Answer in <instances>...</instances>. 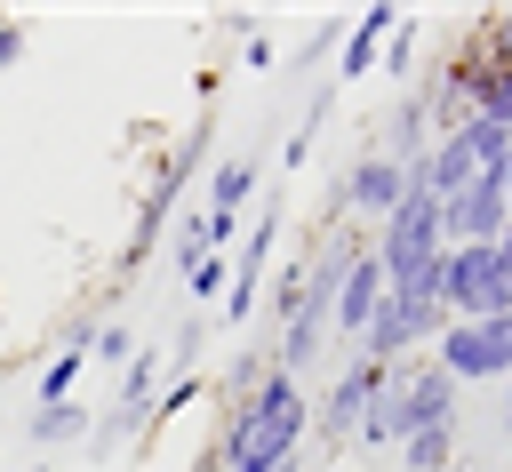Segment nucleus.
Segmentation results:
<instances>
[{"mask_svg":"<svg viewBox=\"0 0 512 472\" xmlns=\"http://www.w3.org/2000/svg\"><path fill=\"white\" fill-rule=\"evenodd\" d=\"M216 160V112H200L160 160H152V184H144V200H136V224H128V240H120V256H112V280H136L144 272V256L160 248V232L184 216V192H192V176Z\"/></svg>","mask_w":512,"mask_h":472,"instance_id":"obj_1","label":"nucleus"},{"mask_svg":"<svg viewBox=\"0 0 512 472\" xmlns=\"http://www.w3.org/2000/svg\"><path fill=\"white\" fill-rule=\"evenodd\" d=\"M440 200H432V184H424V160L416 168H400V208L376 224V240H368V256H376V272H384V288H432V264H440Z\"/></svg>","mask_w":512,"mask_h":472,"instance_id":"obj_2","label":"nucleus"},{"mask_svg":"<svg viewBox=\"0 0 512 472\" xmlns=\"http://www.w3.org/2000/svg\"><path fill=\"white\" fill-rule=\"evenodd\" d=\"M440 328H448V304H440L432 288H384L376 320L360 328V360L408 368V352H416V344H440Z\"/></svg>","mask_w":512,"mask_h":472,"instance_id":"obj_3","label":"nucleus"},{"mask_svg":"<svg viewBox=\"0 0 512 472\" xmlns=\"http://www.w3.org/2000/svg\"><path fill=\"white\" fill-rule=\"evenodd\" d=\"M432 296L448 304V320H496V312H512V264L496 248H440Z\"/></svg>","mask_w":512,"mask_h":472,"instance_id":"obj_4","label":"nucleus"},{"mask_svg":"<svg viewBox=\"0 0 512 472\" xmlns=\"http://www.w3.org/2000/svg\"><path fill=\"white\" fill-rule=\"evenodd\" d=\"M432 368L464 392V384H504L512 376V312L496 320H448L432 344Z\"/></svg>","mask_w":512,"mask_h":472,"instance_id":"obj_5","label":"nucleus"},{"mask_svg":"<svg viewBox=\"0 0 512 472\" xmlns=\"http://www.w3.org/2000/svg\"><path fill=\"white\" fill-rule=\"evenodd\" d=\"M400 208V168L376 152V144H360L352 160H344V176L328 184V200H320V232H344L352 216H368V224H384Z\"/></svg>","mask_w":512,"mask_h":472,"instance_id":"obj_6","label":"nucleus"},{"mask_svg":"<svg viewBox=\"0 0 512 472\" xmlns=\"http://www.w3.org/2000/svg\"><path fill=\"white\" fill-rule=\"evenodd\" d=\"M280 224H288V208H280V192H264V208L248 216L240 248L224 256V264H232V280H224V320H256L264 272H272V256H280Z\"/></svg>","mask_w":512,"mask_h":472,"instance_id":"obj_7","label":"nucleus"},{"mask_svg":"<svg viewBox=\"0 0 512 472\" xmlns=\"http://www.w3.org/2000/svg\"><path fill=\"white\" fill-rule=\"evenodd\" d=\"M384 376H392V368H376V360H360V352H352V360H344V368L328 376V400L312 408V440H320L328 456H336V448H344V440L360 432V416L376 408V392H384Z\"/></svg>","mask_w":512,"mask_h":472,"instance_id":"obj_8","label":"nucleus"},{"mask_svg":"<svg viewBox=\"0 0 512 472\" xmlns=\"http://www.w3.org/2000/svg\"><path fill=\"white\" fill-rule=\"evenodd\" d=\"M504 216H512L504 176H472L456 200H440V240L448 248H496L504 240Z\"/></svg>","mask_w":512,"mask_h":472,"instance_id":"obj_9","label":"nucleus"},{"mask_svg":"<svg viewBox=\"0 0 512 472\" xmlns=\"http://www.w3.org/2000/svg\"><path fill=\"white\" fill-rule=\"evenodd\" d=\"M376 304H384V272H376L368 240H360V256H352V272H344V288H336V304H328V328H336V336H360V328L376 320Z\"/></svg>","mask_w":512,"mask_h":472,"instance_id":"obj_10","label":"nucleus"},{"mask_svg":"<svg viewBox=\"0 0 512 472\" xmlns=\"http://www.w3.org/2000/svg\"><path fill=\"white\" fill-rule=\"evenodd\" d=\"M392 24H400V16H392V0H376V8H360V16L344 24V64H336V88H344V80H368V72H376V56H384Z\"/></svg>","mask_w":512,"mask_h":472,"instance_id":"obj_11","label":"nucleus"},{"mask_svg":"<svg viewBox=\"0 0 512 472\" xmlns=\"http://www.w3.org/2000/svg\"><path fill=\"white\" fill-rule=\"evenodd\" d=\"M256 200V152H224V160H208V216L216 224H240V208Z\"/></svg>","mask_w":512,"mask_h":472,"instance_id":"obj_12","label":"nucleus"},{"mask_svg":"<svg viewBox=\"0 0 512 472\" xmlns=\"http://www.w3.org/2000/svg\"><path fill=\"white\" fill-rule=\"evenodd\" d=\"M336 120V80H320L312 96H304V120L288 128V144H280V168H304L312 152H320V128Z\"/></svg>","mask_w":512,"mask_h":472,"instance_id":"obj_13","label":"nucleus"},{"mask_svg":"<svg viewBox=\"0 0 512 472\" xmlns=\"http://www.w3.org/2000/svg\"><path fill=\"white\" fill-rule=\"evenodd\" d=\"M88 424H96V416H88L80 400H56V408H32V416H24V440H32V448H80Z\"/></svg>","mask_w":512,"mask_h":472,"instance_id":"obj_14","label":"nucleus"},{"mask_svg":"<svg viewBox=\"0 0 512 472\" xmlns=\"http://www.w3.org/2000/svg\"><path fill=\"white\" fill-rule=\"evenodd\" d=\"M392 472H456V424L408 432V440H400V464H392Z\"/></svg>","mask_w":512,"mask_h":472,"instance_id":"obj_15","label":"nucleus"},{"mask_svg":"<svg viewBox=\"0 0 512 472\" xmlns=\"http://www.w3.org/2000/svg\"><path fill=\"white\" fill-rule=\"evenodd\" d=\"M416 40H424V24H416V16H400V24H392V40H384V56H376V72H384V80H400V88H416Z\"/></svg>","mask_w":512,"mask_h":472,"instance_id":"obj_16","label":"nucleus"},{"mask_svg":"<svg viewBox=\"0 0 512 472\" xmlns=\"http://www.w3.org/2000/svg\"><path fill=\"white\" fill-rule=\"evenodd\" d=\"M264 376H272V344H248V352L224 368V384H216V392H224V408H232V400H248Z\"/></svg>","mask_w":512,"mask_h":472,"instance_id":"obj_17","label":"nucleus"},{"mask_svg":"<svg viewBox=\"0 0 512 472\" xmlns=\"http://www.w3.org/2000/svg\"><path fill=\"white\" fill-rule=\"evenodd\" d=\"M88 360H104V368L120 376V368L136 360V328H128V320H96V352H88Z\"/></svg>","mask_w":512,"mask_h":472,"instance_id":"obj_18","label":"nucleus"},{"mask_svg":"<svg viewBox=\"0 0 512 472\" xmlns=\"http://www.w3.org/2000/svg\"><path fill=\"white\" fill-rule=\"evenodd\" d=\"M224 280H232V264H224V256H200V264L184 272V296H192V304H224Z\"/></svg>","mask_w":512,"mask_h":472,"instance_id":"obj_19","label":"nucleus"},{"mask_svg":"<svg viewBox=\"0 0 512 472\" xmlns=\"http://www.w3.org/2000/svg\"><path fill=\"white\" fill-rule=\"evenodd\" d=\"M304 256H312V248H304ZM304 256H288V264L272 272V328H280V320L296 312V296H304Z\"/></svg>","mask_w":512,"mask_h":472,"instance_id":"obj_20","label":"nucleus"},{"mask_svg":"<svg viewBox=\"0 0 512 472\" xmlns=\"http://www.w3.org/2000/svg\"><path fill=\"white\" fill-rule=\"evenodd\" d=\"M200 336H208V320L192 312V320L176 328V344H168V360H160V368H168V376H192V360H200Z\"/></svg>","mask_w":512,"mask_h":472,"instance_id":"obj_21","label":"nucleus"},{"mask_svg":"<svg viewBox=\"0 0 512 472\" xmlns=\"http://www.w3.org/2000/svg\"><path fill=\"white\" fill-rule=\"evenodd\" d=\"M24 40H32V24H16V16H0V72L24 56Z\"/></svg>","mask_w":512,"mask_h":472,"instance_id":"obj_22","label":"nucleus"},{"mask_svg":"<svg viewBox=\"0 0 512 472\" xmlns=\"http://www.w3.org/2000/svg\"><path fill=\"white\" fill-rule=\"evenodd\" d=\"M272 56H280V48H272V32H256V40H240V64H248V72H272Z\"/></svg>","mask_w":512,"mask_h":472,"instance_id":"obj_23","label":"nucleus"},{"mask_svg":"<svg viewBox=\"0 0 512 472\" xmlns=\"http://www.w3.org/2000/svg\"><path fill=\"white\" fill-rule=\"evenodd\" d=\"M216 32H224V40H256L264 24H256V16H216Z\"/></svg>","mask_w":512,"mask_h":472,"instance_id":"obj_24","label":"nucleus"},{"mask_svg":"<svg viewBox=\"0 0 512 472\" xmlns=\"http://www.w3.org/2000/svg\"><path fill=\"white\" fill-rule=\"evenodd\" d=\"M32 472H48V464H32Z\"/></svg>","mask_w":512,"mask_h":472,"instance_id":"obj_25","label":"nucleus"}]
</instances>
